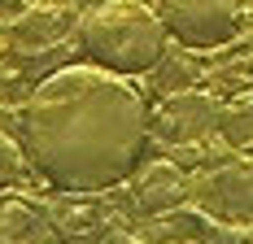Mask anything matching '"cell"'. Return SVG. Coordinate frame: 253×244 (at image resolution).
<instances>
[{
	"label": "cell",
	"instance_id": "obj_2",
	"mask_svg": "<svg viewBox=\"0 0 253 244\" xmlns=\"http://www.w3.org/2000/svg\"><path fill=\"white\" fill-rule=\"evenodd\" d=\"M166 44L170 35L157 18V9L144 0H105L79 22V48L87 57V66H101L123 79L153 70Z\"/></svg>",
	"mask_w": 253,
	"mask_h": 244
},
{
	"label": "cell",
	"instance_id": "obj_6",
	"mask_svg": "<svg viewBox=\"0 0 253 244\" xmlns=\"http://www.w3.org/2000/svg\"><path fill=\"white\" fill-rule=\"evenodd\" d=\"M18 35H13V44L22 52H35V48H48L52 40H57V18H52L48 9H31L22 13V22L13 26Z\"/></svg>",
	"mask_w": 253,
	"mask_h": 244
},
{
	"label": "cell",
	"instance_id": "obj_3",
	"mask_svg": "<svg viewBox=\"0 0 253 244\" xmlns=\"http://www.w3.org/2000/svg\"><path fill=\"white\" fill-rule=\"evenodd\" d=\"M157 18L183 48H218L240 31V0H157Z\"/></svg>",
	"mask_w": 253,
	"mask_h": 244
},
{
	"label": "cell",
	"instance_id": "obj_4",
	"mask_svg": "<svg viewBox=\"0 0 253 244\" xmlns=\"http://www.w3.org/2000/svg\"><path fill=\"white\" fill-rule=\"evenodd\" d=\"M0 244H61V236L35 205L0 201Z\"/></svg>",
	"mask_w": 253,
	"mask_h": 244
},
{
	"label": "cell",
	"instance_id": "obj_1",
	"mask_svg": "<svg viewBox=\"0 0 253 244\" xmlns=\"http://www.w3.org/2000/svg\"><path fill=\"white\" fill-rule=\"evenodd\" d=\"M149 135L144 92L101 66H66L22 105V153L57 192H105L135 174Z\"/></svg>",
	"mask_w": 253,
	"mask_h": 244
},
{
	"label": "cell",
	"instance_id": "obj_5",
	"mask_svg": "<svg viewBox=\"0 0 253 244\" xmlns=\"http://www.w3.org/2000/svg\"><path fill=\"white\" fill-rule=\"evenodd\" d=\"M183 192H188V183L179 179L175 166H153L149 179L140 183V201H144V209H166V205H175Z\"/></svg>",
	"mask_w": 253,
	"mask_h": 244
},
{
	"label": "cell",
	"instance_id": "obj_7",
	"mask_svg": "<svg viewBox=\"0 0 253 244\" xmlns=\"http://www.w3.org/2000/svg\"><path fill=\"white\" fill-rule=\"evenodd\" d=\"M26 153L18 140H9L4 131H0V192H9L13 183H22V174H26Z\"/></svg>",
	"mask_w": 253,
	"mask_h": 244
}]
</instances>
